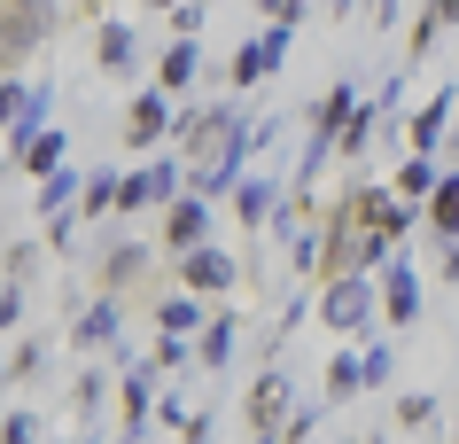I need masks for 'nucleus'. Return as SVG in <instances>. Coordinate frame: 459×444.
Listing matches in <instances>:
<instances>
[{"label": "nucleus", "instance_id": "nucleus-34", "mask_svg": "<svg viewBox=\"0 0 459 444\" xmlns=\"http://www.w3.org/2000/svg\"><path fill=\"white\" fill-rule=\"evenodd\" d=\"M156 421H164V429H187V421H195V414H187V405H179V397H171V390H164V397H156Z\"/></svg>", "mask_w": 459, "mask_h": 444}, {"label": "nucleus", "instance_id": "nucleus-30", "mask_svg": "<svg viewBox=\"0 0 459 444\" xmlns=\"http://www.w3.org/2000/svg\"><path fill=\"white\" fill-rule=\"evenodd\" d=\"M0 444H39V414H24V405H16V414L0 421Z\"/></svg>", "mask_w": 459, "mask_h": 444}, {"label": "nucleus", "instance_id": "nucleus-26", "mask_svg": "<svg viewBox=\"0 0 459 444\" xmlns=\"http://www.w3.org/2000/svg\"><path fill=\"white\" fill-rule=\"evenodd\" d=\"M436 39H444V24H436V8H420V16H412V31H405V55L420 63V55H429Z\"/></svg>", "mask_w": 459, "mask_h": 444}, {"label": "nucleus", "instance_id": "nucleus-16", "mask_svg": "<svg viewBox=\"0 0 459 444\" xmlns=\"http://www.w3.org/2000/svg\"><path fill=\"white\" fill-rule=\"evenodd\" d=\"M203 320H211V312H203V296H195V289H179V296L156 304V335H203Z\"/></svg>", "mask_w": 459, "mask_h": 444}, {"label": "nucleus", "instance_id": "nucleus-41", "mask_svg": "<svg viewBox=\"0 0 459 444\" xmlns=\"http://www.w3.org/2000/svg\"><path fill=\"white\" fill-rule=\"evenodd\" d=\"M249 444H289V437H281V429H265V437H249Z\"/></svg>", "mask_w": 459, "mask_h": 444}, {"label": "nucleus", "instance_id": "nucleus-29", "mask_svg": "<svg viewBox=\"0 0 459 444\" xmlns=\"http://www.w3.org/2000/svg\"><path fill=\"white\" fill-rule=\"evenodd\" d=\"M359 359H366V390H382L389 374H397V359H389V344H366Z\"/></svg>", "mask_w": 459, "mask_h": 444}, {"label": "nucleus", "instance_id": "nucleus-20", "mask_svg": "<svg viewBox=\"0 0 459 444\" xmlns=\"http://www.w3.org/2000/svg\"><path fill=\"white\" fill-rule=\"evenodd\" d=\"M101 405H109V374H101V367H86V374H78V390H71V414L86 421V429H94V421H101Z\"/></svg>", "mask_w": 459, "mask_h": 444}, {"label": "nucleus", "instance_id": "nucleus-28", "mask_svg": "<svg viewBox=\"0 0 459 444\" xmlns=\"http://www.w3.org/2000/svg\"><path fill=\"white\" fill-rule=\"evenodd\" d=\"M203 16H211V0H179V8H171V39H195Z\"/></svg>", "mask_w": 459, "mask_h": 444}, {"label": "nucleus", "instance_id": "nucleus-39", "mask_svg": "<svg viewBox=\"0 0 459 444\" xmlns=\"http://www.w3.org/2000/svg\"><path fill=\"white\" fill-rule=\"evenodd\" d=\"M257 8H265V16H273V24H281V16H289V0H257Z\"/></svg>", "mask_w": 459, "mask_h": 444}, {"label": "nucleus", "instance_id": "nucleus-15", "mask_svg": "<svg viewBox=\"0 0 459 444\" xmlns=\"http://www.w3.org/2000/svg\"><path fill=\"white\" fill-rule=\"evenodd\" d=\"M195 78H203V48H195V39H171L164 63H156V86H164V94H187Z\"/></svg>", "mask_w": 459, "mask_h": 444}, {"label": "nucleus", "instance_id": "nucleus-33", "mask_svg": "<svg viewBox=\"0 0 459 444\" xmlns=\"http://www.w3.org/2000/svg\"><path fill=\"white\" fill-rule=\"evenodd\" d=\"M312 429H319V405H296V414H289V429H281V437H289V444H312Z\"/></svg>", "mask_w": 459, "mask_h": 444}, {"label": "nucleus", "instance_id": "nucleus-31", "mask_svg": "<svg viewBox=\"0 0 459 444\" xmlns=\"http://www.w3.org/2000/svg\"><path fill=\"white\" fill-rule=\"evenodd\" d=\"M0 327H8V335L24 327V281H0Z\"/></svg>", "mask_w": 459, "mask_h": 444}, {"label": "nucleus", "instance_id": "nucleus-36", "mask_svg": "<svg viewBox=\"0 0 459 444\" xmlns=\"http://www.w3.org/2000/svg\"><path fill=\"white\" fill-rule=\"evenodd\" d=\"M31 257H39L31 242H8V281H24V273H31Z\"/></svg>", "mask_w": 459, "mask_h": 444}, {"label": "nucleus", "instance_id": "nucleus-35", "mask_svg": "<svg viewBox=\"0 0 459 444\" xmlns=\"http://www.w3.org/2000/svg\"><path fill=\"white\" fill-rule=\"evenodd\" d=\"M179 444H218V421H211V414H195L187 429H179Z\"/></svg>", "mask_w": 459, "mask_h": 444}, {"label": "nucleus", "instance_id": "nucleus-8", "mask_svg": "<svg viewBox=\"0 0 459 444\" xmlns=\"http://www.w3.org/2000/svg\"><path fill=\"white\" fill-rule=\"evenodd\" d=\"M289 414H296L289 374H281V367H265L257 382H249V437H265V429H289Z\"/></svg>", "mask_w": 459, "mask_h": 444}, {"label": "nucleus", "instance_id": "nucleus-24", "mask_svg": "<svg viewBox=\"0 0 459 444\" xmlns=\"http://www.w3.org/2000/svg\"><path fill=\"white\" fill-rule=\"evenodd\" d=\"M71 196H78V179H71V172H48V179H39V196H31V203H39L48 219H63V211H71Z\"/></svg>", "mask_w": 459, "mask_h": 444}, {"label": "nucleus", "instance_id": "nucleus-12", "mask_svg": "<svg viewBox=\"0 0 459 444\" xmlns=\"http://www.w3.org/2000/svg\"><path fill=\"white\" fill-rule=\"evenodd\" d=\"M71 344H78V351H109V344H117V296H109V289H101L94 304L71 320Z\"/></svg>", "mask_w": 459, "mask_h": 444}, {"label": "nucleus", "instance_id": "nucleus-27", "mask_svg": "<svg viewBox=\"0 0 459 444\" xmlns=\"http://www.w3.org/2000/svg\"><path fill=\"white\" fill-rule=\"evenodd\" d=\"M429 421H436V397H429V390L397 397V429H429Z\"/></svg>", "mask_w": 459, "mask_h": 444}, {"label": "nucleus", "instance_id": "nucleus-17", "mask_svg": "<svg viewBox=\"0 0 459 444\" xmlns=\"http://www.w3.org/2000/svg\"><path fill=\"white\" fill-rule=\"evenodd\" d=\"M148 257H156V249H141V242H117L109 257H101V289H109V296H125V289H133V281L148 273Z\"/></svg>", "mask_w": 459, "mask_h": 444}, {"label": "nucleus", "instance_id": "nucleus-4", "mask_svg": "<svg viewBox=\"0 0 459 444\" xmlns=\"http://www.w3.org/2000/svg\"><path fill=\"white\" fill-rule=\"evenodd\" d=\"M452 118H459V86H436V94L420 101V109H412V125L397 133V141H405V148H420V156H436V148L452 141Z\"/></svg>", "mask_w": 459, "mask_h": 444}, {"label": "nucleus", "instance_id": "nucleus-42", "mask_svg": "<svg viewBox=\"0 0 459 444\" xmlns=\"http://www.w3.org/2000/svg\"><path fill=\"white\" fill-rule=\"evenodd\" d=\"M148 8H179V0H148Z\"/></svg>", "mask_w": 459, "mask_h": 444}, {"label": "nucleus", "instance_id": "nucleus-7", "mask_svg": "<svg viewBox=\"0 0 459 444\" xmlns=\"http://www.w3.org/2000/svg\"><path fill=\"white\" fill-rule=\"evenodd\" d=\"M171 187H179V164H171V156H156V164H141V172H125L117 211H164V203H179Z\"/></svg>", "mask_w": 459, "mask_h": 444}, {"label": "nucleus", "instance_id": "nucleus-3", "mask_svg": "<svg viewBox=\"0 0 459 444\" xmlns=\"http://www.w3.org/2000/svg\"><path fill=\"white\" fill-rule=\"evenodd\" d=\"M171 266H179V289H195V296H226L234 281H242V257H226L218 242L187 249V257H171Z\"/></svg>", "mask_w": 459, "mask_h": 444}, {"label": "nucleus", "instance_id": "nucleus-11", "mask_svg": "<svg viewBox=\"0 0 459 444\" xmlns=\"http://www.w3.org/2000/svg\"><path fill=\"white\" fill-rule=\"evenodd\" d=\"M8 156H16V172L48 179V172H63V133H55V125H39V133H24V141H8Z\"/></svg>", "mask_w": 459, "mask_h": 444}, {"label": "nucleus", "instance_id": "nucleus-37", "mask_svg": "<svg viewBox=\"0 0 459 444\" xmlns=\"http://www.w3.org/2000/svg\"><path fill=\"white\" fill-rule=\"evenodd\" d=\"M429 8H436V24H444V31H459V0H429Z\"/></svg>", "mask_w": 459, "mask_h": 444}, {"label": "nucleus", "instance_id": "nucleus-18", "mask_svg": "<svg viewBox=\"0 0 459 444\" xmlns=\"http://www.w3.org/2000/svg\"><path fill=\"white\" fill-rule=\"evenodd\" d=\"M94 63H101V71H133V63H141V39H133V24H101Z\"/></svg>", "mask_w": 459, "mask_h": 444}, {"label": "nucleus", "instance_id": "nucleus-9", "mask_svg": "<svg viewBox=\"0 0 459 444\" xmlns=\"http://www.w3.org/2000/svg\"><path fill=\"white\" fill-rule=\"evenodd\" d=\"M412 320H420V273L382 266V327H412Z\"/></svg>", "mask_w": 459, "mask_h": 444}, {"label": "nucleus", "instance_id": "nucleus-22", "mask_svg": "<svg viewBox=\"0 0 459 444\" xmlns=\"http://www.w3.org/2000/svg\"><path fill=\"white\" fill-rule=\"evenodd\" d=\"M429 226L444 234V242H459V172H452V179H444V187L429 196Z\"/></svg>", "mask_w": 459, "mask_h": 444}, {"label": "nucleus", "instance_id": "nucleus-40", "mask_svg": "<svg viewBox=\"0 0 459 444\" xmlns=\"http://www.w3.org/2000/svg\"><path fill=\"white\" fill-rule=\"evenodd\" d=\"M351 8H359V0H327V16H351Z\"/></svg>", "mask_w": 459, "mask_h": 444}, {"label": "nucleus", "instance_id": "nucleus-19", "mask_svg": "<svg viewBox=\"0 0 459 444\" xmlns=\"http://www.w3.org/2000/svg\"><path fill=\"white\" fill-rule=\"evenodd\" d=\"M366 390V359L359 351H335L327 359V405H342V397H359Z\"/></svg>", "mask_w": 459, "mask_h": 444}, {"label": "nucleus", "instance_id": "nucleus-10", "mask_svg": "<svg viewBox=\"0 0 459 444\" xmlns=\"http://www.w3.org/2000/svg\"><path fill=\"white\" fill-rule=\"evenodd\" d=\"M156 374H164V367H156V359H148V367H133V374H125V390H117V405H125V437H141V429H148V405L164 397V382H156Z\"/></svg>", "mask_w": 459, "mask_h": 444}, {"label": "nucleus", "instance_id": "nucleus-25", "mask_svg": "<svg viewBox=\"0 0 459 444\" xmlns=\"http://www.w3.org/2000/svg\"><path fill=\"white\" fill-rule=\"evenodd\" d=\"M148 359H156L164 374H179V367L195 359V335H156V351H148Z\"/></svg>", "mask_w": 459, "mask_h": 444}, {"label": "nucleus", "instance_id": "nucleus-5", "mask_svg": "<svg viewBox=\"0 0 459 444\" xmlns=\"http://www.w3.org/2000/svg\"><path fill=\"white\" fill-rule=\"evenodd\" d=\"M289 39H296V24H265L257 39H249V48H234V94L281 71V63H289Z\"/></svg>", "mask_w": 459, "mask_h": 444}, {"label": "nucleus", "instance_id": "nucleus-32", "mask_svg": "<svg viewBox=\"0 0 459 444\" xmlns=\"http://www.w3.org/2000/svg\"><path fill=\"white\" fill-rule=\"evenodd\" d=\"M39 374V344H8V382H31Z\"/></svg>", "mask_w": 459, "mask_h": 444}, {"label": "nucleus", "instance_id": "nucleus-2", "mask_svg": "<svg viewBox=\"0 0 459 444\" xmlns=\"http://www.w3.org/2000/svg\"><path fill=\"white\" fill-rule=\"evenodd\" d=\"M156 242H164V257H187V249H203V242H211V196H179V203H164Z\"/></svg>", "mask_w": 459, "mask_h": 444}, {"label": "nucleus", "instance_id": "nucleus-21", "mask_svg": "<svg viewBox=\"0 0 459 444\" xmlns=\"http://www.w3.org/2000/svg\"><path fill=\"white\" fill-rule=\"evenodd\" d=\"M436 187H444V172H436V156H420V148H412L405 156V172H397V196H436Z\"/></svg>", "mask_w": 459, "mask_h": 444}, {"label": "nucleus", "instance_id": "nucleus-14", "mask_svg": "<svg viewBox=\"0 0 459 444\" xmlns=\"http://www.w3.org/2000/svg\"><path fill=\"white\" fill-rule=\"evenodd\" d=\"M234 344H242V327H234V312H226V304H218L211 320H203V335H195V359H203V367H226V359H234Z\"/></svg>", "mask_w": 459, "mask_h": 444}, {"label": "nucleus", "instance_id": "nucleus-13", "mask_svg": "<svg viewBox=\"0 0 459 444\" xmlns=\"http://www.w3.org/2000/svg\"><path fill=\"white\" fill-rule=\"evenodd\" d=\"M234 219H242L249 234H273V219H281V187H273V179H242V187H234Z\"/></svg>", "mask_w": 459, "mask_h": 444}, {"label": "nucleus", "instance_id": "nucleus-43", "mask_svg": "<svg viewBox=\"0 0 459 444\" xmlns=\"http://www.w3.org/2000/svg\"><path fill=\"white\" fill-rule=\"evenodd\" d=\"M342 444H366V437H342Z\"/></svg>", "mask_w": 459, "mask_h": 444}, {"label": "nucleus", "instance_id": "nucleus-44", "mask_svg": "<svg viewBox=\"0 0 459 444\" xmlns=\"http://www.w3.org/2000/svg\"><path fill=\"white\" fill-rule=\"evenodd\" d=\"M141 444H148V437H141Z\"/></svg>", "mask_w": 459, "mask_h": 444}, {"label": "nucleus", "instance_id": "nucleus-23", "mask_svg": "<svg viewBox=\"0 0 459 444\" xmlns=\"http://www.w3.org/2000/svg\"><path fill=\"white\" fill-rule=\"evenodd\" d=\"M117 196H125V179L94 172V179H86V196H78V211H86V219H101V211H117Z\"/></svg>", "mask_w": 459, "mask_h": 444}, {"label": "nucleus", "instance_id": "nucleus-38", "mask_svg": "<svg viewBox=\"0 0 459 444\" xmlns=\"http://www.w3.org/2000/svg\"><path fill=\"white\" fill-rule=\"evenodd\" d=\"M436 273H444V281H459V242H444V257H436Z\"/></svg>", "mask_w": 459, "mask_h": 444}, {"label": "nucleus", "instance_id": "nucleus-6", "mask_svg": "<svg viewBox=\"0 0 459 444\" xmlns=\"http://www.w3.org/2000/svg\"><path fill=\"white\" fill-rule=\"evenodd\" d=\"M164 133H179L171 94H164V86H141V94H133V109H125V148H156Z\"/></svg>", "mask_w": 459, "mask_h": 444}, {"label": "nucleus", "instance_id": "nucleus-1", "mask_svg": "<svg viewBox=\"0 0 459 444\" xmlns=\"http://www.w3.org/2000/svg\"><path fill=\"white\" fill-rule=\"evenodd\" d=\"M382 312V289H374V273H327V289H319V320L335 327V335H366V327Z\"/></svg>", "mask_w": 459, "mask_h": 444}]
</instances>
